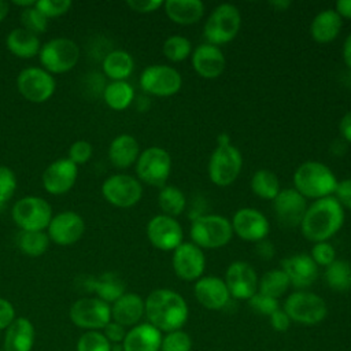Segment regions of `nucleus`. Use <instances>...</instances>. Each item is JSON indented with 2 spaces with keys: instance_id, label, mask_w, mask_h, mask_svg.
I'll list each match as a JSON object with an SVG mask.
<instances>
[{
  "instance_id": "obj_1",
  "label": "nucleus",
  "mask_w": 351,
  "mask_h": 351,
  "mask_svg": "<svg viewBox=\"0 0 351 351\" xmlns=\"http://www.w3.org/2000/svg\"><path fill=\"white\" fill-rule=\"evenodd\" d=\"M144 304L148 324L160 332L169 333L178 330L188 319V304L185 299L173 289H154L144 300Z\"/></svg>"
},
{
  "instance_id": "obj_2",
  "label": "nucleus",
  "mask_w": 351,
  "mask_h": 351,
  "mask_svg": "<svg viewBox=\"0 0 351 351\" xmlns=\"http://www.w3.org/2000/svg\"><path fill=\"white\" fill-rule=\"evenodd\" d=\"M344 225V208L335 196L313 200L300 223L303 236L314 243L326 241Z\"/></svg>"
},
{
  "instance_id": "obj_3",
  "label": "nucleus",
  "mask_w": 351,
  "mask_h": 351,
  "mask_svg": "<svg viewBox=\"0 0 351 351\" xmlns=\"http://www.w3.org/2000/svg\"><path fill=\"white\" fill-rule=\"evenodd\" d=\"M337 182L335 173L318 160H306L293 173V188L306 199L317 200L332 196Z\"/></svg>"
},
{
  "instance_id": "obj_4",
  "label": "nucleus",
  "mask_w": 351,
  "mask_h": 351,
  "mask_svg": "<svg viewBox=\"0 0 351 351\" xmlns=\"http://www.w3.org/2000/svg\"><path fill=\"white\" fill-rule=\"evenodd\" d=\"M189 236L197 247L213 250L226 245L232 240L233 229L230 221L223 215L202 214L192 221Z\"/></svg>"
},
{
  "instance_id": "obj_5",
  "label": "nucleus",
  "mask_w": 351,
  "mask_h": 351,
  "mask_svg": "<svg viewBox=\"0 0 351 351\" xmlns=\"http://www.w3.org/2000/svg\"><path fill=\"white\" fill-rule=\"evenodd\" d=\"M241 26V15L236 5L222 3L217 5L208 15L203 34L206 43L213 45H223L230 43L239 33Z\"/></svg>"
},
{
  "instance_id": "obj_6",
  "label": "nucleus",
  "mask_w": 351,
  "mask_h": 351,
  "mask_svg": "<svg viewBox=\"0 0 351 351\" xmlns=\"http://www.w3.org/2000/svg\"><path fill=\"white\" fill-rule=\"evenodd\" d=\"M282 310L291 321L302 325H318L328 315L326 302L308 291L292 292L284 302Z\"/></svg>"
},
{
  "instance_id": "obj_7",
  "label": "nucleus",
  "mask_w": 351,
  "mask_h": 351,
  "mask_svg": "<svg viewBox=\"0 0 351 351\" xmlns=\"http://www.w3.org/2000/svg\"><path fill=\"white\" fill-rule=\"evenodd\" d=\"M243 166V156L239 148L232 144L217 145L208 159V178L217 186L232 185Z\"/></svg>"
},
{
  "instance_id": "obj_8",
  "label": "nucleus",
  "mask_w": 351,
  "mask_h": 351,
  "mask_svg": "<svg viewBox=\"0 0 351 351\" xmlns=\"http://www.w3.org/2000/svg\"><path fill=\"white\" fill-rule=\"evenodd\" d=\"M40 63L48 73L62 74L70 71L80 59L78 45L66 37H56L41 45Z\"/></svg>"
},
{
  "instance_id": "obj_9",
  "label": "nucleus",
  "mask_w": 351,
  "mask_h": 351,
  "mask_svg": "<svg viewBox=\"0 0 351 351\" xmlns=\"http://www.w3.org/2000/svg\"><path fill=\"white\" fill-rule=\"evenodd\" d=\"M171 171V156L162 147H148L140 152L136 162L138 178L151 185L162 188L166 185Z\"/></svg>"
},
{
  "instance_id": "obj_10",
  "label": "nucleus",
  "mask_w": 351,
  "mask_h": 351,
  "mask_svg": "<svg viewBox=\"0 0 351 351\" xmlns=\"http://www.w3.org/2000/svg\"><path fill=\"white\" fill-rule=\"evenodd\" d=\"M12 219L21 230H44L52 219L49 203L38 196H25L12 206Z\"/></svg>"
},
{
  "instance_id": "obj_11",
  "label": "nucleus",
  "mask_w": 351,
  "mask_h": 351,
  "mask_svg": "<svg viewBox=\"0 0 351 351\" xmlns=\"http://www.w3.org/2000/svg\"><path fill=\"white\" fill-rule=\"evenodd\" d=\"M140 86L144 92L167 97L176 95L182 86V77L178 70L167 64H151L140 75Z\"/></svg>"
},
{
  "instance_id": "obj_12",
  "label": "nucleus",
  "mask_w": 351,
  "mask_h": 351,
  "mask_svg": "<svg viewBox=\"0 0 351 351\" xmlns=\"http://www.w3.org/2000/svg\"><path fill=\"white\" fill-rule=\"evenodd\" d=\"M71 322L86 330H100L111 321V306L99 298H81L70 307Z\"/></svg>"
},
{
  "instance_id": "obj_13",
  "label": "nucleus",
  "mask_w": 351,
  "mask_h": 351,
  "mask_svg": "<svg viewBox=\"0 0 351 351\" xmlns=\"http://www.w3.org/2000/svg\"><path fill=\"white\" fill-rule=\"evenodd\" d=\"M16 86L26 100L44 103L55 93L56 82L47 70L41 67H27L18 74Z\"/></svg>"
},
{
  "instance_id": "obj_14",
  "label": "nucleus",
  "mask_w": 351,
  "mask_h": 351,
  "mask_svg": "<svg viewBox=\"0 0 351 351\" xmlns=\"http://www.w3.org/2000/svg\"><path fill=\"white\" fill-rule=\"evenodd\" d=\"M104 199L115 207L129 208L137 204L143 196L141 182L128 174L110 176L101 185Z\"/></svg>"
},
{
  "instance_id": "obj_15",
  "label": "nucleus",
  "mask_w": 351,
  "mask_h": 351,
  "mask_svg": "<svg viewBox=\"0 0 351 351\" xmlns=\"http://www.w3.org/2000/svg\"><path fill=\"white\" fill-rule=\"evenodd\" d=\"M171 265L176 276L184 281H197L206 269V256L192 241H182L174 251Z\"/></svg>"
},
{
  "instance_id": "obj_16",
  "label": "nucleus",
  "mask_w": 351,
  "mask_h": 351,
  "mask_svg": "<svg viewBox=\"0 0 351 351\" xmlns=\"http://www.w3.org/2000/svg\"><path fill=\"white\" fill-rule=\"evenodd\" d=\"M147 237L149 243L162 251H174L184 237L181 223L169 215L158 214L147 223Z\"/></svg>"
},
{
  "instance_id": "obj_17",
  "label": "nucleus",
  "mask_w": 351,
  "mask_h": 351,
  "mask_svg": "<svg viewBox=\"0 0 351 351\" xmlns=\"http://www.w3.org/2000/svg\"><path fill=\"white\" fill-rule=\"evenodd\" d=\"M225 284L230 293V298L239 300H248L258 292V276L255 269L244 262H232L225 273Z\"/></svg>"
},
{
  "instance_id": "obj_18",
  "label": "nucleus",
  "mask_w": 351,
  "mask_h": 351,
  "mask_svg": "<svg viewBox=\"0 0 351 351\" xmlns=\"http://www.w3.org/2000/svg\"><path fill=\"white\" fill-rule=\"evenodd\" d=\"M273 208L278 223L284 228L300 226L307 210L306 197L295 188H284L273 199Z\"/></svg>"
},
{
  "instance_id": "obj_19",
  "label": "nucleus",
  "mask_w": 351,
  "mask_h": 351,
  "mask_svg": "<svg viewBox=\"0 0 351 351\" xmlns=\"http://www.w3.org/2000/svg\"><path fill=\"white\" fill-rule=\"evenodd\" d=\"M232 229L241 240L258 243L267 237L270 230L269 219L258 210L252 207L239 208L232 219Z\"/></svg>"
},
{
  "instance_id": "obj_20",
  "label": "nucleus",
  "mask_w": 351,
  "mask_h": 351,
  "mask_svg": "<svg viewBox=\"0 0 351 351\" xmlns=\"http://www.w3.org/2000/svg\"><path fill=\"white\" fill-rule=\"evenodd\" d=\"M85 232L82 217L74 211H63L52 217L48 225V237L59 245L77 243Z\"/></svg>"
},
{
  "instance_id": "obj_21",
  "label": "nucleus",
  "mask_w": 351,
  "mask_h": 351,
  "mask_svg": "<svg viewBox=\"0 0 351 351\" xmlns=\"http://www.w3.org/2000/svg\"><path fill=\"white\" fill-rule=\"evenodd\" d=\"M78 169L69 158L52 162L43 173V185L48 193L63 195L69 192L77 181Z\"/></svg>"
},
{
  "instance_id": "obj_22",
  "label": "nucleus",
  "mask_w": 351,
  "mask_h": 351,
  "mask_svg": "<svg viewBox=\"0 0 351 351\" xmlns=\"http://www.w3.org/2000/svg\"><path fill=\"white\" fill-rule=\"evenodd\" d=\"M196 300L207 310H222L230 300L225 281L215 276H203L193 285Z\"/></svg>"
},
{
  "instance_id": "obj_23",
  "label": "nucleus",
  "mask_w": 351,
  "mask_h": 351,
  "mask_svg": "<svg viewBox=\"0 0 351 351\" xmlns=\"http://www.w3.org/2000/svg\"><path fill=\"white\" fill-rule=\"evenodd\" d=\"M193 70L206 80L218 78L226 67V59L219 47L204 43L192 52Z\"/></svg>"
},
{
  "instance_id": "obj_24",
  "label": "nucleus",
  "mask_w": 351,
  "mask_h": 351,
  "mask_svg": "<svg viewBox=\"0 0 351 351\" xmlns=\"http://www.w3.org/2000/svg\"><path fill=\"white\" fill-rule=\"evenodd\" d=\"M281 270L287 274L292 287L303 291L318 277V266L307 254H295L281 262Z\"/></svg>"
},
{
  "instance_id": "obj_25",
  "label": "nucleus",
  "mask_w": 351,
  "mask_h": 351,
  "mask_svg": "<svg viewBox=\"0 0 351 351\" xmlns=\"http://www.w3.org/2000/svg\"><path fill=\"white\" fill-rule=\"evenodd\" d=\"M145 314V304L140 295L125 292L111 306V319L122 326H134Z\"/></svg>"
},
{
  "instance_id": "obj_26",
  "label": "nucleus",
  "mask_w": 351,
  "mask_h": 351,
  "mask_svg": "<svg viewBox=\"0 0 351 351\" xmlns=\"http://www.w3.org/2000/svg\"><path fill=\"white\" fill-rule=\"evenodd\" d=\"M162 332L151 324H137L126 332L122 341L123 351H159Z\"/></svg>"
},
{
  "instance_id": "obj_27",
  "label": "nucleus",
  "mask_w": 351,
  "mask_h": 351,
  "mask_svg": "<svg viewBox=\"0 0 351 351\" xmlns=\"http://www.w3.org/2000/svg\"><path fill=\"white\" fill-rule=\"evenodd\" d=\"M34 326L26 317L15 318L5 329L3 351H32L34 346Z\"/></svg>"
},
{
  "instance_id": "obj_28",
  "label": "nucleus",
  "mask_w": 351,
  "mask_h": 351,
  "mask_svg": "<svg viewBox=\"0 0 351 351\" xmlns=\"http://www.w3.org/2000/svg\"><path fill=\"white\" fill-rule=\"evenodd\" d=\"M341 26L343 18L335 11V8H326L313 18L310 23V34L314 41L328 44L339 36Z\"/></svg>"
},
{
  "instance_id": "obj_29",
  "label": "nucleus",
  "mask_w": 351,
  "mask_h": 351,
  "mask_svg": "<svg viewBox=\"0 0 351 351\" xmlns=\"http://www.w3.org/2000/svg\"><path fill=\"white\" fill-rule=\"evenodd\" d=\"M163 8L170 21L184 26L197 23L204 14V4L200 0H166Z\"/></svg>"
},
{
  "instance_id": "obj_30",
  "label": "nucleus",
  "mask_w": 351,
  "mask_h": 351,
  "mask_svg": "<svg viewBox=\"0 0 351 351\" xmlns=\"http://www.w3.org/2000/svg\"><path fill=\"white\" fill-rule=\"evenodd\" d=\"M140 155V145L130 134L117 136L108 147V158L118 169H128L137 162Z\"/></svg>"
},
{
  "instance_id": "obj_31",
  "label": "nucleus",
  "mask_w": 351,
  "mask_h": 351,
  "mask_svg": "<svg viewBox=\"0 0 351 351\" xmlns=\"http://www.w3.org/2000/svg\"><path fill=\"white\" fill-rule=\"evenodd\" d=\"M86 289L95 292L99 299L110 304L125 293V282L115 273H104L97 278H89L86 281Z\"/></svg>"
},
{
  "instance_id": "obj_32",
  "label": "nucleus",
  "mask_w": 351,
  "mask_h": 351,
  "mask_svg": "<svg viewBox=\"0 0 351 351\" xmlns=\"http://www.w3.org/2000/svg\"><path fill=\"white\" fill-rule=\"evenodd\" d=\"M5 45L11 53L22 59H29L38 55L41 48L38 37L23 27L11 30L5 38Z\"/></svg>"
},
{
  "instance_id": "obj_33",
  "label": "nucleus",
  "mask_w": 351,
  "mask_h": 351,
  "mask_svg": "<svg viewBox=\"0 0 351 351\" xmlns=\"http://www.w3.org/2000/svg\"><path fill=\"white\" fill-rule=\"evenodd\" d=\"M134 69L132 55L123 49L110 51L103 59V71L112 81H126Z\"/></svg>"
},
{
  "instance_id": "obj_34",
  "label": "nucleus",
  "mask_w": 351,
  "mask_h": 351,
  "mask_svg": "<svg viewBox=\"0 0 351 351\" xmlns=\"http://www.w3.org/2000/svg\"><path fill=\"white\" fill-rule=\"evenodd\" d=\"M103 99L110 108L122 111L132 104L134 99V89L126 81H112L104 86Z\"/></svg>"
},
{
  "instance_id": "obj_35",
  "label": "nucleus",
  "mask_w": 351,
  "mask_h": 351,
  "mask_svg": "<svg viewBox=\"0 0 351 351\" xmlns=\"http://www.w3.org/2000/svg\"><path fill=\"white\" fill-rule=\"evenodd\" d=\"M325 282L336 292L351 291V263L344 259H336L325 267Z\"/></svg>"
},
{
  "instance_id": "obj_36",
  "label": "nucleus",
  "mask_w": 351,
  "mask_h": 351,
  "mask_svg": "<svg viewBox=\"0 0 351 351\" xmlns=\"http://www.w3.org/2000/svg\"><path fill=\"white\" fill-rule=\"evenodd\" d=\"M251 189L258 197L263 200H273L281 191L280 180L274 171L261 169L252 174Z\"/></svg>"
},
{
  "instance_id": "obj_37",
  "label": "nucleus",
  "mask_w": 351,
  "mask_h": 351,
  "mask_svg": "<svg viewBox=\"0 0 351 351\" xmlns=\"http://www.w3.org/2000/svg\"><path fill=\"white\" fill-rule=\"evenodd\" d=\"M158 204L162 210V214L176 218L185 210L186 197L178 186L165 185L158 193Z\"/></svg>"
},
{
  "instance_id": "obj_38",
  "label": "nucleus",
  "mask_w": 351,
  "mask_h": 351,
  "mask_svg": "<svg viewBox=\"0 0 351 351\" xmlns=\"http://www.w3.org/2000/svg\"><path fill=\"white\" fill-rule=\"evenodd\" d=\"M289 287L291 282L287 274L281 269H271L261 277L258 282V292L278 300V298H281Z\"/></svg>"
},
{
  "instance_id": "obj_39",
  "label": "nucleus",
  "mask_w": 351,
  "mask_h": 351,
  "mask_svg": "<svg viewBox=\"0 0 351 351\" xmlns=\"http://www.w3.org/2000/svg\"><path fill=\"white\" fill-rule=\"evenodd\" d=\"M16 245L25 255L40 256L47 251L49 237L43 230H21L16 234Z\"/></svg>"
},
{
  "instance_id": "obj_40",
  "label": "nucleus",
  "mask_w": 351,
  "mask_h": 351,
  "mask_svg": "<svg viewBox=\"0 0 351 351\" xmlns=\"http://www.w3.org/2000/svg\"><path fill=\"white\" fill-rule=\"evenodd\" d=\"M162 49L170 62H181L192 53V43L184 36L173 34L165 40Z\"/></svg>"
},
{
  "instance_id": "obj_41",
  "label": "nucleus",
  "mask_w": 351,
  "mask_h": 351,
  "mask_svg": "<svg viewBox=\"0 0 351 351\" xmlns=\"http://www.w3.org/2000/svg\"><path fill=\"white\" fill-rule=\"evenodd\" d=\"M112 344L99 330H86L77 341V351H111Z\"/></svg>"
},
{
  "instance_id": "obj_42",
  "label": "nucleus",
  "mask_w": 351,
  "mask_h": 351,
  "mask_svg": "<svg viewBox=\"0 0 351 351\" xmlns=\"http://www.w3.org/2000/svg\"><path fill=\"white\" fill-rule=\"evenodd\" d=\"M48 18H45L37 8L36 4L29 8H23L21 12V23L22 27L33 34H38L47 30Z\"/></svg>"
},
{
  "instance_id": "obj_43",
  "label": "nucleus",
  "mask_w": 351,
  "mask_h": 351,
  "mask_svg": "<svg viewBox=\"0 0 351 351\" xmlns=\"http://www.w3.org/2000/svg\"><path fill=\"white\" fill-rule=\"evenodd\" d=\"M192 350V339L189 335L181 329L166 333L162 337L160 350L159 351H191Z\"/></svg>"
},
{
  "instance_id": "obj_44",
  "label": "nucleus",
  "mask_w": 351,
  "mask_h": 351,
  "mask_svg": "<svg viewBox=\"0 0 351 351\" xmlns=\"http://www.w3.org/2000/svg\"><path fill=\"white\" fill-rule=\"evenodd\" d=\"M310 256L315 262L317 266L328 267L330 263H333L336 261V250L328 241L314 243L311 247V251H310Z\"/></svg>"
},
{
  "instance_id": "obj_45",
  "label": "nucleus",
  "mask_w": 351,
  "mask_h": 351,
  "mask_svg": "<svg viewBox=\"0 0 351 351\" xmlns=\"http://www.w3.org/2000/svg\"><path fill=\"white\" fill-rule=\"evenodd\" d=\"M248 304H250L251 310L255 311L256 314L267 315V317H270L274 311H277L280 308V303L277 299L262 295L259 292H256L252 298L248 299Z\"/></svg>"
},
{
  "instance_id": "obj_46",
  "label": "nucleus",
  "mask_w": 351,
  "mask_h": 351,
  "mask_svg": "<svg viewBox=\"0 0 351 351\" xmlns=\"http://www.w3.org/2000/svg\"><path fill=\"white\" fill-rule=\"evenodd\" d=\"M70 0H38L36 1V8L45 18H55L66 14L71 8Z\"/></svg>"
},
{
  "instance_id": "obj_47",
  "label": "nucleus",
  "mask_w": 351,
  "mask_h": 351,
  "mask_svg": "<svg viewBox=\"0 0 351 351\" xmlns=\"http://www.w3.org/2000/svg\"><path fill=\"white\" fill-rule=\"evenodd\" d=\"M16 189V177L7 166H0V206L5 204Z\"/></svg>"
},
{
  "instance_id": "obj_48",
  "label": "nucleus",
  "mask_w": 351,
  "mask_h": 351,
  "mask_svg": "<svg viewBox=\"0 0 351 351\" xmlns=\"http://www.w3.org/2000/svg\"><path fill=\"white\" fill-rule=\"evenodd\" d=\"M92 156V145L86 140H77L70 145L69 159L74 165H84Z\"/></svg>"
},
{
  "instance_id": "obj_49",
  "label": "nucleus",
  "mask_w": 351,
  "mask_h": 351,
  "mask_svg": "<svg viewBox=\"0 0 351 351\" xmlns=\"http://www.w3.org/2000/svg\"><path fill=\"white\" fill-rule=\"evenodd\" d=\"M335 197L343 208L346 207L351 211V178H346L337 182Z\"/></svg>"
},
{
  "instance_id": "obj_50",
  "label": "nucleus",
  "mask_w": 351,
  "mask_h": 351,
  "mask_svg": "<svg viewBox=\"0 0 351 351\" xmlns=\"http://www.w3.org/2000/svg\"><path fill=\"white\" fill-rule=\"evenodd\" d=\"M103 335L106 336V339L110 341V343H114V344H122L125 336H126V330H125V326L114 322V321H110L104 328H103Z\"/></svg>"
},
{
  "instance_id": "obj_51",
  "label": "nucleus",
  "mask_w": 351,
  "mask_h": 351,
  "mask_svg": "<svg viewBox=\"0 0 351 351\" xmlns=\"http://www.w3.org/2000/svg\"><path fill=\"white\" fill-rule=\"evenodd\" d=\"M126 4L129 8H132L136 12L148 14V12H154L158 8H160L163 5V1H160V0H128Z\"/></svg>"
},
{
  "instance_id": "obj_52",
  "label": "nucleus",
  "mask_w": 351,
  "mask_h": 351,
  "mask_svg": "<svg viewBox=\"0 0 351 351\" xmlns=\"http://www.w3.org/2000/svg\"><path fill=\"white\" fill-rule=\"evenodd\" d=\"M15 319V308L4 298H0V330L7 329L10 324Z\"/></svg>"
},
{
  "instance_id": "obj_53",
  "label": "nucleus",
  "mask_w": 351,
  "mask_h": 351,
  "mask_svg": "<svg viewBox=\"0 0 351 351\" xmlns=\"http://www.w3.org/2000/svg\"><path fill=\"white\" fill-rule=\"evenodd\" d=\"M269 319H270V325H271V328L274 329V330H277V332H287L288 330V328H289V325H291V319H289V317L287 315V313L284 311V310H281V308H278L277 311H274L270 317H269Z\"/></svg>"
},
{
  "instance_id": "obj_54",
  "label": "nucleus",
  "mask_w": 351,
  "mask_h": 351,
  "mask_svg": "<svg viewBox=\"0 0 351 351\" xmlns=\"http://www.w3.org/2000/svg\"><path fill=\"white\" fill-rule=\"evenodd\" d=\"M255 251H256V255L265 261H270L276 254V248H274L273 243L267 239H263V240L255 243Z\"/></svg>"
},
{
  "instance_id": "obj_55",
  "label": "nucleus",
  "mask_w": 351,
  "mask_h": 351,
  "mask_svg": "<svg viewBox=\"0 0 351 351\" xmlns=\"http://www.w3.org/2000/svg\"><path fill=\"white\" fill-rule=\"evenodd\" d=\"M339 130H340V134L341 137L351 143V110L348 112H346L343 115V118L340 119V123H339Z\"/></svg>"
},
{
  "instance_id": "obj_56",
  "label": "nucleus",
  "mask_w": 351,
  "mask_h": 351,
  "mask_svg": "<svg viewBox=\"0 0 351 351\" xmlns=\"http://www.w3.org/2000/svg\"><path fill=\"white\" fill-rule=\"evenodd\" d=\"M335 11L341 16L351 19V0H339L335 4Z\"/></svg>"
},
{
  "instance_id": "obj_57",
  "label": "nucleus",
  "mask_w": 351,
  "mask_h": 351,
  "mask_svg": "<svg viewBox=\"0 0 351 351\" xmlns=\"http://www.w3.org/2000/svg\"><path fill=\"white\" fill-rule=\"evenodd\" d=\"M341 55L346 66L351 70V33L346 37L343 48H341Z\"/></svg>"
},
{
  "instance_id": "obj_58",
  "label": "nucleus",
  "mask_w": 351,
  "mask_h": 351,
  "mask_svg": "<svg viewBox=\"0 0 351 351\" xmlns=\"http://www.w3.org/2000/svg\"><path fill=\"white\" fill-rule=\"evenodd\" d=\"M291 1L289 0H273L270 1V5H273L277 11H285L288 7H291Z\"/></svg>"
},
{
  "instance_id": "obj_59",
  "label": "nucleus",
  "mask_w": 351,
  "mask_h": 351,
  "mask_svg": "<svg viewBox=\"0 0 351 351\" xmlns=\"http://www.w3.org/2000/svg\"><path fill=\"white\" fill-rule=\"evenodd\" d=\"M226 144H230V137L228 133L222 132L217 137V145H226Z\"/></svg>"
},
{
  "instance_id": "obj_60",
  "label": "nucleus",
  "mask_w": 351,
  "mask_h": 351,
  "mask_svg": "<svg viewBox=\"0 0 351 351\" xmlns=\"http://www.w3.org/2000/svg\"><path fill=\"white\" fill-rule=\"evenodd\" d=\"M8 11H10L8 3L4 0H0V22L8 15Z\"/></svg>"
},
{
  "instance_id": "obj_61",
  "label": "nucleus",
  "mask_w": 351,
  "mask_h": 351,
  "mask_svg": "<svg viewBox=\"0 0 351 351\" xmlns=\"http://www.w3.org/2000/svg\"><path fill=\"white\" fill-rule=\"evenodd\" d=\"M15 5H19V7H22V10L23 8H29V7H33L34 4H36V1L34 0H15V1H12Z\"/></svg>"
},
{
  "instance_id": "obj_62",
  "label": "nucleus",
  "mask_w": 351,
  "mask_h": 351,
  "mask_svg": "<svg viewBox=\"0 0 351 351\" xmlns=\"http://www.w3.org/2000/svg\"><path fill=\"white\" fill-rule=\"evenodd\" d=\"M346 85L348 86V89H351V70L350 69H348V73L346 77Z\"/></svg>"
},
{
  "instance_id": "obj_63",
  "label": "nucleus",
  "mask_w": 351,
  "mask_h": 351,
  "mask_svg": "<svg viewBox=\"0 0 351 351\" xmlns=\"http://www.w3.org/2000/svg\"><path fill=\"white\" fill-rule=\"evenodd\" d=\"M0 351H3V350H1V348H0Z\"/></svg>"
}]
</instances>
